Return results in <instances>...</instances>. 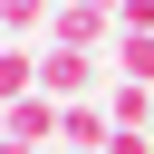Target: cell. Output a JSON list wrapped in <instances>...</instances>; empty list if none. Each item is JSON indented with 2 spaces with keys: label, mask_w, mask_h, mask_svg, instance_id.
<instances>
[{
  "label": "cell",
  "mask_w": 154,
  "mask_h": 154,
  "mask_svg": "<svg viewBox=\"0 0 154 154\" xmlns=\"http://www.w3.org/2000/svg\"><path fill=\"white\" fill-rule=\"evenodd\" d=\"M116 77L154 87V29H116Z\"/></svg>",
  "instance_id": "cell-6"
},
{
  "label": "cell",
  "mask_w": 154,
  "mask_h": 154,
  "mask_svg": "<svg viewBox=\"0 0 154 154\" xmlns=\"http://www.w3.org/2000/svg\"><path fill=\"white\" fill-rule=\"evenodd\" d=\"M106 125H116V135H154V87L116 77V96H106Z\"/></svg>",
  "instance_id": "cell-4"
},
{
  "label": "cell",
  "mask_w": 154,
  "mask_h": 154,
  "mask_svg": "<svg viewBox=\"0 0 154 154\" xmlns=\"http://www.w3.org/2000/svg\"><path fill=\"white\" fill-rule=\"evenodd\" d=\"M58 144H67V154H106V144H116V125H106V106H96V96H77V106H58Z\"/></svg>",
  "instance_id": "cell-3"
},
{
  "label": "cell",
  "mask_w": 154,
  "mask_h": 154,
  "mask_svg": "<svg viewBox=\"0 0 154 154\" xmlns=\"http://www.w3.org/2000/svg\"><path fill=\"white\" fill-rule=\"evenodd\" d=\"M48 10H58V0H0V29L29 38V29H48Z\"/></svg>",
  "instance_id": "cell-7"
},
{
  "label": "cell",
  "mask_w": 154,
  "mask_h": 154,
  "mask_svg": "<svg viewBox=\"0 0 154 154\" xmlns=\"http://www.w3.org/2000/svg\"><path fill=\"white\" fill-rule=\"evenodd\" d=\"M0 135L48 154V144H58V96H19V106H0Z\"/></svg>",
  "instance_id": "cell-2"
},
{
  "label": "cell",
  "mask_w": 154,
  "mask_h": 154,
  "mask_svg": "<svg viewBox=\"0 0 154 154\" xmlns=\"http://www.w3.org/2000/svg\"><path fill=\"white\" fill-rule=\"evenodd\" d=\"M19 96H38V48H29V38L0 48V106H19Z\"/></svg>",
  "instance_id": "cell-5"
},
{
  "label": "cell",
  "mask_w": 154,
  "mask_h": 154,
  "mask_svg": "<svg viewBox=\"0 0 154 154\" xmlns=\"http://www.w3.org/2000/svg\"><path fill=\"white\" fill-rule=\"evenodd\" d=\"M0 154H38V144H10V135H0Z\"/></svg>",
  "instance_id": "cell-8"
},
{
  "label": "cell",
  "mask_w": 154,
  "mask_h": 154,
  "mask_svg": "<svg viewBox=\"0 0 154 154\" xmlns=\"http://www.w3.org/2000/svg\"><path fill=\"white\" fill-rule=\"evenodd\" d=\"M38 96H58V106L96 96V58L87 48H38Z\"/></svg>",
  "instance_id": "cell-1"
}]
</instances>
